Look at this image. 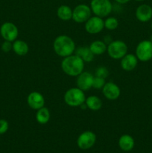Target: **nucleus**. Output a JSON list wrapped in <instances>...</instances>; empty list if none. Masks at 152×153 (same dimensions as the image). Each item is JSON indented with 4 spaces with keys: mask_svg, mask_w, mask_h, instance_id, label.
I'll list each match as a JSON object with an SVG mask.
<instances>
[{
    "mask_svg": "<svg viewBox=\"0 0 152 153\" xmlns=\"http://www.w3.org/2000/svg\"><path fill=\"white\" fill-rule=\"evenodd\" d=\"M105 84V79L95 76L93 79V82H92V88L95 90H102Z\"/></svg>",
    "mask_w": 152,
    "mask_h": 153,
    "instance_id": "24",
    "label": "nucleus"
},
{
    "mask_svg": "<svg viewBox=\"0 0 152 153\" xmlns=\"http://www.w3.org/2000/svg\"><path fill=\"white\" fill-rule=\"evenodd\" d=\"M104 28L109 31H113L116 30L119 26V20L116 17L113 16H110L107 17L105 20H104Z\"/></svg>",
    "mask_w": 152,
    "mask_h": 153,
    "instance_id": "23",
    "label": "nucleus"
},
{
    "mask_svg": "<svg viewBox=\"0 0 152 153\" xmlns=\"http://www.w3.org/2000/svg\"><path fill=\"white\" fill-rule=\"evenodd\" d=\"M85 104L87 108L94 111L100 110L102 107V101L99 97L96 96H89L87 98H86Z\"/></svg>",
    "mask_w": 152,
    "mask_h": 153,
    "instance_id": "20",
    "label": "nucleus"
},
{
    "mask_svg": "<svg viewBox=\"0 0 152 153\" xmlns=\"http://www.w3.org/2000/svg\"><path fill=\"white\" fill-rule=\"evenodd\" d=\"M9 128V124L6 120L0 119V134H3L7 131Z\"/></svg>",
    "mask_w": 152,
    "mask_h": 153,
    "instance_id": "27",
    "label": "nucleus"
},
{
    "mask_svg": "<svg viewBox=\"0 0 152 153\" xmlns=\"http://www.w3.org/2000/svg\"><path fill=\"white\" fill-rule=\"evenodd\" d=\"M75 55L80 57L84 62H91L94 59V55L89 46H80L75 49Z\"/></svg>",
    "mask_w": 152,
    "mask_h": 153,
    "instance_id": "18",
    "label": "nucleus"
},
{
    "mask_svg": "<svg viewBox=\"0 0 152 153\" xmlns=\"http://www.w3.org/2000/svg\"><path fill=\"white\" fill-rule=\"evenodd\" d=\"M121 67L123 70L130 72L134 70L137 67L138 64V58L133 54L127 53L123 58L121 59Z\"/></svg>",
    "mask_w": 152,
    "mask_h": 153,
    "instance_id": "15",
    "label": "nucleus"
},
{
    "mask_svg": "<svg viewBox=\"0 0 152 153\" xmlns=\"http://www.w3.org/2000/svg\"><path fill=\"white\" fill-rule=\"evenodd\" d=\"M107 54L114 60L122 59L128 53V46L121 40H113L107 45Z\"/></svg>",
    "mask_w": 152,
    "mask_h": 153,
    "instance_id": "5",
    "label": "nucleus"
},
{
    "mask_svg": "<svg viewBox=\"0 0 152 153\" xmlns=\"http://www.w3.org/2000/svg\"><path fill=\"white\" fill-rule=\"evenodd\" d=\"M151 28H152V23H151Z\"/></svg>",
    "mask_w": 152,
    "mask_h": 153,
    "instance_id": "32",
    "label": "nucleus"
},
{
    "mask_svg": "<svg viewBox=\"0 0 152 153\" xmlns=\"http://www.w3.org/2000/svg\"><path fill=\"white\" fill-rule=\"evenodd\" d=\"M136 56L143 62L150 61L152 58V42L150 40L140 42L136 48Z\"/></svg>",
    "mask_w": 152,
    "mask_h": 153,
    "instance_id": "6",
    "label": "nucleus"
},
{
    "mask_svg": "<svg viewBox=\"0 0 152 153\" xmlns=\"http://www.w3.org/2000/svg\"><path fill=\"white\" fill-rule=\"evenodd\" d=\"M94 76L89 72H82L77 76L76 84L77 87L83 91H89L92 88Z\"/></svg>",
    "mask_w": 152,
    "mask_h": 153,
    "instance_id": "12",
    "label": "nucleus"
},
{
    "mask_svg": "<svg viewBox=\"0 0 152 153\" xmlns=\"http://www.w3.org/2000/svg\"><path fill=\"white\" fill-rule=\"evenodd\" d=\"M113 41V40H112V38L110 37H109V36H107V37H104V42L106 43L107 45H108L109 43H110L111 42Z\"/></svg>",
    "mask_w": 152,
    "mask_h": 153,
    "instance_id": "28",
    "label": "nucleus"
},
{
    "mask_svg": "<svg viewBox=\"0 0 152 153\" xmlns=\"http://www.w3.org/2000/svg\"><path fill=\"white\" fill-rule=\"evenodd\" d=\"M90 8L95 16L104 18L110 14L113 4L110 0H91Z\"/></svg>",
    "mask_w": 152,
    "mask_h": 153,
    "instance_id": "4",
    "label": "nucleus"
},
{
    "mask_svg": "<svg viewBox=\"0 0 152 153\" xmlns=\"http://www.w3.org/2000/svg\"><path fill=\"white\" fill-rule=\"evenodd\" d=\"M89 47L94 55H101L107 52V45L102 40H97L92 42Z\"/></svg>",
    "mask_w": 152,
    "mask_h": 153,
    "instance_id": "19",
    "label": "nucleus"
},
{
    "mask_svg": "<svg viewBox=\"0 0 152 153\" xmlns=\"http://www.w3.org/2000/svg\"><path fill=\"white\" fill-rule=\"evenodd\" d=\"M61 69L67 76H77L83 71L84 61L76 55L63 58L61 62Z\"/></svg>",
    "mask_w": 152,
    "mask_h": 153,
    "instance_id": "2",
    "label": "nucleus"
},
{
    "mask_svg": "<svg viewBox=\"0 0 152 153\" xmlns=\"http://www.w3.org/2000/svg\"><path fill=\"white\" fill-rule=\"evenodd\" d=\"M150 41H151V42H152V35L151 36V40H150Z\"/></svg>",
    "mask_w": 152,
    "mask_h": 153,
    "instance_id": "30",
    "label": "nucleus"
},
{
    "mask_svg": "<svg viewBox=\"0 0 152 153\" xmlns=\"http://www.w3.org/2000/svg\"><path fill=\"white\" fill-rule=\"evenodd\" d=\"M63 100L66 104L70 107H80L85 102L86 97L84 91L77 87L67 90L64 94Z\"/></svg>",
    "mask_w": 152,
    "mask_h": 153,
    "instance_id": "3",
    "label": "nucleus"
},
{
    "mask_svg": "<svg viewBox=\"0 0 152 153\" xmlns=\"http://www.w3.org/2000/svg\"><path fill=\"white\" fill-rule=\"evenodd\" d=\"M51 114L49 109L46 107H43L38 109L36 113V120L40 125H45L48 123L50 120Z\"/></svg>",
    "mask_w": 152,
    "mask_h": 153,
    "instance_id": "22",
    "label": "nucleus"
},
{
    "mask_svg": "<svg viewBox=\"0 0 152 153\" xmlns=\"http://www.w3.org/2000/svg\"><path fill=\"white\" fill-rule=\"evenodd\" d=\"M119 146L124 152H130L134 147L135 141L133 137L130 134H122L119 139Z\"/></svg>",
    "mask_w": 152,
    "mask_h": 153,
    "instance_id": "16",
    "label": "nucleus"
},
{
    "mask_svg": "<svg viewBox=\"0 0 152 153\" xmlns=\"http://www.w3.org/2000/svg\"><path fill=\"white\" fill-rule=\"evenodd\" d=\"M13 51L19 56H24L27 55L29 51L28 43L22 40H17L13 42Z\"/></svg>",
    "mask_w": 152,
    "mask_h": 153,
    "instance_id": "17",
    "label": "nucleus"
},
{
    "mask_svg": "<svg viewBox=\"0 0 152 153\" xmlns=\"http://www.w3.org/2000/svg\"><path fill=\"white\" fill-rule=\"evenodd\" d=\"M102 94L106 99L108 100H116L121 94V90L119 87L114 82H109L104 85L102 88Z\"/></svg>",
    "mask_w": 152,
    "mask_h": 153,
    "instance_id": "11",
    "label": "nucleus"
},
{
    "mask_svg": "<svg viewBox=\"0 0 152 153\" xmlns=\"http://www.w3.org/2000/svg\"><path fill=\"white\" fill-rule=\"evenodd\" d=\"M91 13L92 10L89 6L80 4L72 10V19L77 23H85L91 17Z\"/></svg>",
    "mask_w": 152,
    "mask_h": 153,
    "instance_id": "7",
    "label": "nucleus"
},
{
    "mask_svg": "<svg viewBox=\"0 0 152 153\" xmlns=\"http://www.w3.org/2000/svg\"><path fill=\"white\" fill-rule=\"evenodd\" d=\"M115 1H116L117 3H119V4H126V3L129 2L131 0H115Z\"/></svg>",
    "mask_w": 152,
    "mask_h": 153,
    "instance_id": "29",
    "label": "nucleus"
},
{
    "mask_svg": "<svg viewBox=\"0 0 152 153\" xmlns=\"http://www.w3.org/2000/svg\"><path fill=\"white\" fill-rule=\"evenodd\" d=\"M136 17L142 22H148L152 17V7L148 4H141L136 10Z\"/></svg>",
    "mask_w": 152,
    "mask_h": 153,
    "instance_id": "14",
    "label": "nucleus"
},
{
    "mask_svg": "<svg viewBox=\"0 0 152 153\" xmlns=\"http://www.w3.org/2000/svg\"><path fill=\"white\" fill-rule=\"evenodd\" d=\"M85 30L89 34H96L101 32L104 28V22L99 16H91L84 25Z\"/></svg>",
    "mask_w": 152,
    "mask_h": 153,
    "instance_id": "10",
    "label": "nucleus"
},
{
    "mask_svg": "<svg viewBox=\"0 0 152 153\" xmlns=\"http://www.w3.org/2000/svg\"><path fill=\"white\" fill-rule=\"evenodd\" d=\"M53 49L55 53L60 57L69 56L73 55L76 49L75 43L72 38L66 34L58 36L53 42Z\"/></svg>",
    "mask_w": 152,
    "mask_h": 153,
    "instance_id": "1",
    "label": "nucleus"
},
{
    "mask_svg": "<svg viewBox=\"0 0 152 153\" xmlns=\"http://www.w3.org/2000/svg\"><path fill=\"white\" fill-rule=\"evenodd\" d=\"M0 34L4 40L13 42L17 39L19 30L14 23L5 22L0 27Z\"/></svg>",
    "mask_w": 152,
    "mask_h": 153,
    "instance_id": "9",
    "label": "nucleus"
},
{
    "mask_svg": "<svg viewBox=\"0 0 152 153\" xmlns=\"http://www.w3.org/2000/svg\"><path fill=\"white\" fill-rule=\"evenodd\" d=\"M27 103L31 108L38 110L45 105V99L43 94L37 91H33L27 97Z\"/></svg>",
    "mask_w": 152,
    "mask_h": 153,
    "instance_id": "13",
    "label": "nucleus"
},
{
    "mask_svg": "<svg viewBox=\"0 0 152 153\" xmlns=\"http://www.w3.org/2000/svg\"><path fill=\"white\" fill-rule=\"evenodd\" d=\"M136 1H144V0H136Z\"/></svg>",
    "mask_w": 152,
    "mask_h": 153,
    "instance_id": "31",
    "label": "nucleus"
},
{
    "mask_svg": "<svg viewBox=\"0 0 152 153\" xmlns=\"http://www.w3.org/2000/svg\"><path fill=\"white\" fill-rule=\"evenodd\" d=\"M95 74V76L103 78V79H106L109 76V71L106 67H99L96 69Z\"/></svg>",
    "mask_w": 152,
    "mask_h": 153,
    "instance_id": "25",
    "label": "nucleus"
},
{
    "mask_svg": "<svg viewBox=\"0 0 152 153\" xmlns=\"http://www.w3.org/2000/svg\"><path fill=\"white\" fill-rule=\"evenodd\" d=\"M1 49L4 53H8L10 51L13 50V43L12 42L4 40L1 46Z\"/></svg>",
    "mask_w": 152,
    "mask_h": 153,
    "instance_id": "26",
    "label": "nucleus"
},
{
    "mask_svg": "<svg viewBox=\"0 0 152 153\" xmlns=\"http://www.w3.org/2000/svg\"><path fill=\"white\" fill-rule=\"evenodd\" d=\"M57 16L63 21H69L72 19V9L68 5L62 4L57 10Z\"/></svg>",
    "mask_w": 152,
    "mask_h": 153,
    "instance_id": "21",
    "label": "nucleus"
},
{
    "mask_svg": "<svg viewBox=\"0 0 152 153\" xmlns=\"http://www.w3.org/2000/svg\"><path fill=\"white\" fill-rule=\"evenodd\" d=\"M96 142V134L92 131H85L78 136L77 139V145L79 149L86 150L95 145Z\"/></svg>",
    "mask_w": 152,
    "mask_h": 153,
    "instance_id": "8",
    "label": "nucleus"
}]
</instances>
